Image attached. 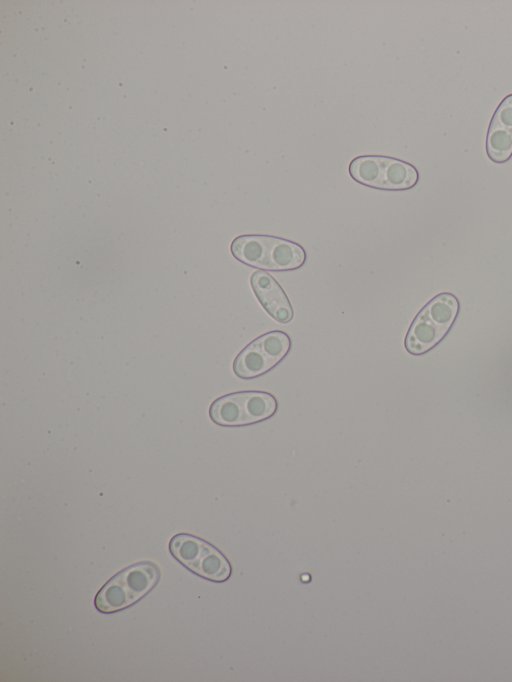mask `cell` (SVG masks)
I'll list each match as a JSON object with an SVG mask.
<instances>
[{
  "label": "cell",
  "instance_id": "obj_1",
  "mask_svg": "<svg viewBox=\"0 0 512 682\" xmlns=\"http://www.w3.org/2000/svg\"><path fill=\"white\" fill-rule=\"evenodd\" d=\"M231 253L248 266L269 271H292L306 262V251L298 243L281 237L246 234L231 243Z\"/></svg>",
  "mask_w": 512,
  "mask_h": 682
},
{
  "label": "cell",
  "instance_id": "obj_2",
  "mask_svg": "<svg viewBox=\"0 0 512 682\" xmlns=\"http://www.w3.org/2000/svg\"><path fill=\"white\" fill-rule=\"evenodd\" d=\"M459 312V301L451 293L432 298L416 315L405 337L408 353L422 355L434 348L448 333Z\"/></svg>",
  "mask_w": 512,
  "mask_h": 682
},
{
  "label": "cell",
  "instance_id": "obj_3",
  "mask_svg": "<svg viewBox=\"0 0 512 682\" xmlns=\"http://www.w3.org/2000/svg\"><path fill=\"white\" fill-rule=\"evenodd\" d=\"M159 568L152 562L133 564L112 577L97 593L95 607L99 612L112 613L139 601L157 584Z\"/></svg>",
  "mask_w": 512,
  "mask_h": 682
},
{
  "label": "cell",
  "instance_id": "obj_4",
  "mask_svg": "<svg viewBox=\"0 0 512 682\" xmlns=\"http://www.w3.org/2000/svg\"><path fill=\"white\" fill-rule=\"evenodd\" d=\"M278 410L276 397L265 391H239L223 395L209 408L211 420L224 427H240L271 418Z\"/></svg>",
  "mask_w": 512,
  "mask_h": 682
},
{
  "label": "cell",
  "instance_id": "obj_5",
  "mask_svg": "<svg viewBox=\"0 0 512 682\" xmlns=\"http://www.w3.org/2000/svg\"><path fill=\"white\" fill-rule=\"evenodd\" d=\"M349 174L362 185L389 191L408 190L419 179L417 169L410 163L378 155L354 158L349 164Z\"/></svg>",
  "mask_w": 512,
  "mask_h": 682
},
{
  "label": "cell",
  "instance_id": "obj_6",
  "mask_svg": "<svg viewBox=\"0 0 512 682\" xmlns=\"http://www.w3.org/2000/svg\"><path fill=\"white\" fill-rule=\"evenodd\" d=\"M290 349L291 339L286 332H267L239 352L233 362V371L242 379L259 377L278 365Z\"/></svg>",
  "mask_w": 512,
  "mask_h": 682
},
{
  "label": "cell",
  "instance_id": "obj_7",
  "mask_svg": "<svg viewBox=\"0 0 512 682\" xmlns=\"http://www.w3.org/2000/svg\"><path fill=\"white\" fill-rule=\"evenodd\" d=\"M169 550L176 560L203 578L221 582L230 576L231 568L227 559L198 537L177 534L170 540Z\"/></svg>",
  "mask_w": 512,
  "mask_h": 682
},
{
  "label": "cell",
  "instance_id": "obj_8",
  "mask_svg": "<svg viewBox=\"0 0 512 682\" xmlns=\"http://www.w3.org/2000/svg\"><path fill=\"white\" fill-rule=\"evenodd\" d=\"M251 287L265 311L279 323H289L294 317L293 307L277 280L266 271H255L250 277Z\"/></svg>",
  "mask_w": 512,
  "mask_h": 682
},
{
  "label": "cell",
  "instance_id": "obj_9",
  "mask_svg": "<svg viewBox=\"0 0 512 682\" xmlns=\"http://www.w3.org/2000/svg\"><path fill=\"white\" fill-rule=\"evenodd\" d=\"M487 155L495 163H504L512 156V94L498 105L486 137Z\"/></svg>",
  "mask_w": 512,
  "mask_h": 682
}]
</instances>
